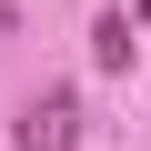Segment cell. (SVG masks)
Returning a JSON list of instances; mask_svg holds the SVG:
<instances>
[{"mask_svg":"<svg viewBox=\"0 0 151 151\" xmlns=\"http://www.w3.org/2000/svg\"><path fill=\"white\" fill-rule=\"evenodd\" d=\"M70 141H81V101L70 91H40L20 111V151H70Z\"/></svg>","mask_w":151,"mask_h":151,"instance_id":"obj_1","label":"cell"},{"mask_svg":"<svg viewBox=\"0 0 151 151\" xmlns=\"http://www.w3.org/2000/svg\"><path fill=\"white\" fill-rule=\"evenodd\" d=\"M131 50H141V20H131V10H101V20H91V60H101V70H131Z\"/></svg>","mask_w":151,"mask_h":151,"instance_id":"obj_2","label":"cell"}]
</instances>
